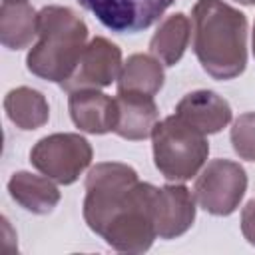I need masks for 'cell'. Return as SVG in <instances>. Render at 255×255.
I'll return each mask as SVG.
<instances>
[{"label":"cell","instance_id":"cell-1","mask_svg":"<svg viewBox=\"0 0 255 255\" xmlns=\"http://www.w3.org/2000/svg\"><path fill=\"white\" fill-rule=\"evenodd\" d=\"M193 52L207 76L233 80L247 66V18L223 0H197L191 8Z\"/></svg>","mask_w":255,"mask_h":255},{"label":"cell","instance_id":"cell-2","mask_svg":"<svg viewBox=\"0 0 255 255\" xmlns=\"http://www.w3.org/2000/svg\"><path fill=\"white\" fill-rule=\"evenodd\" d=\"M88 40L86 22L68 6L38 12V42L26 56L28 70L48 82L64 84L78 68Z\"/></svg>","mask_w":255,"mask_h":255},{"label":"cell","instance_id":"cell-3","mask_svg":"<svg viewBox=\"0 0 255 255\" xmlns=\"http://www.w3.org/2000/svg\"><path fill=\"white\" fill-rule=\"evenodd\" d=\"M151 143L157 171L173 183L195 177L209 155L207 135L175 114L155 124L151 131Z\"/></svg>","mask_w":255,"mask_h":255},{"label":"cell","instance_id":"cell-4","mask_svg":"<svg viewBox=\"0 0 255 255\" xmlns=\"http://www.w3.org/2000/svg\"><path fill=\"white\" fill-rule=\"evenodd\" d=\"M137 181V171L120 161H102L88 171L84 219L96 235L102 237L108 225L126 209Z\"/></svg>","mask_w":255,"mask_h":255},{"label":"cell","instance_id":"cell-5","mask_svg":"<svg viewBox=\"0 0 255 255\" xmlns=\"http://www.w3.org/2000/svg\"><path fill=\"white\" fill-rule=\"evenodd\" d=\"M153 193L155 185L139 181L128 207L110 223L102 239L122 253H143L151 247L155 233L153 221Z\"/></svg>","mask_w":255,"mask_h":255},{"label":"cell","instance_id":"cell-6","mask_svg":"<svg viewBox=\"0 0 255 255\" xmlns=\"http://www.w3.org/2000/svg\"><path fill=\"white\" fill-rule=\"evenodd\" d=\"M90 141L80 133H52L36 141L30 149L32 165L56 183H74L92 163Z\"/></svg>","mask_w":255,"mask_h":255},{"label":"cell","instance_id":"cell-7","mask_svg":"<svg viewBox=\"0 0 255 255\" xmlns=\"http://www.w3.org/2000/svg\"><path fill=\"white\" fill-rule=\"evenodd\" d=\"M247 191V173L243 165L231 159H211L197 173L193 195L199 207L211 215H231Z\"/></svg>","mask_w":255,"mask_h":255},{"label":"cell","instance_id":"cell-8","mask_svg":"<svg viewBox=\"0 0 255 255\" xmlns=\"http://www.w3.org/2000/svg\"><path fill=\"white\" fill-rule=\"evenodd\" d=\"M175 0H78L108 30L135 34L155 24Z\"/></svg>","mask_w":255,"mask_h":255},{"label":"cell","instance_id":"cell-9","mask_svg":"<svg viewBox=\"0 0 255 255\" xmlns=\"http://www.w3.org/2000/svg\"><path fill=\"white\" fill-rule=\"evenodd\" d=\"M122 66V50L108 38L96 36L86 44L76 72L60 84V88L68 94L76 90L106 88L112 82H118Z\"/></svg>","mask_w":255,"mask_h":255},{"label":"cell","instance_id":"cell-10","mask_svg":"<svg viewBox=\"0 0 255 255\" xmlns=\"http://www.w3.org/2000/svg\"><path fill=\"white\" fill-rule=\"evenodd\" d=\"M153 221L159 239L181 237L195 221V195L183 183L155 187Z\"/></svg>","mask_w":255,"mask_h":255},{"label":"cell","instance_id":"cell-11","mask_svg":"<svg viewBox=\"0 0 255 255\" xmlns=\"http://www.w3.org/2000/svg\"><path fill=\"white\" fill-rule=\"evenodd\" d=\"M70 118L76 128L86 133L102 135L114 131L118 122L116 98L102 94L100 90H76L68 98Z\"/></svg>","mask_w":255,"mask_h":255},{"label":"cell","instance_id":"cell-12","mask_svg":"<svg viewBox=\"0 0 255 255\" xmlns=\"http://www.w3.org/2000/svg\"><path fill=\"white\" fill-rule=\"evenodd\" d=\"M175 116L193 126L205 135L217 133L231 122V106L225 98L211 90H195L185 94L177 106Z\"/></svg>","mask_w":255,"mask_h":255},{"label":"cell","instance_id":"cell-13","mask_svg":"<svg viewBox=\"0 0 255 255\" xmlns=\"http://www.w3.org/2000/svg\"><path fill=\"white\" fill-rule=\"evenodd\" d=\"M118 122L114 133L124 139L139 141L151 135L155 124L159 122V112L153 102V96L137 92H118Z\"/></svg>","mask_w":255,"mask_h":255},{"label":"cell","instance_id":"cell-14","mask_svg":"<svg viewBox=\"0 0 255 255\" xmlns=\"http://www.w3.org/2000/svg\"><path fill=\"white\" fill-rule=\"evenodd\" d=\"M8 193L20 207L34 215L52 213L62 197L54 179L30 171H16L8 181Z\"/></svg>","mask_w":255,"mask_h":255},{"label":"cell","instance_id":"cell-15","mask_svg":"<svg viewBox=\"0 0 255 255\" xmlns=\"http://www.w3.org/2000/svg\"><path fill=\"white\" fill-rule=\"evenodd\" d=\"M189 36H191V22L183 12L165 16L149 40V52L163 66H175L185 54Z\"/></svg>","mask_w":255,"mask_h":255},{"label":"cell","instance_id":"cell-16","mask_svg":"<svg viewBox=\"0 0 255 255\" xmlns=\"http://www.w3.org/2000/svg\"><path fill=\"white\" fill-rule=\"evenodd\" d=\"M38 36V12L28 2H2L0 40L10 50L28 48Z\"/></svg>","mask_w":255,"mask_h":255},{"label":"cell","instance_id":"cell-17","mask_svg":"<svg viewBox=\"0 0 255 255\" xmlns=\"http://www.w3.org/2000/svg\"><path fill=\"white\" fill-rule=\"evenodd\" d=\"M163 66L151 54H131L118 76V92H137L155 96L163 88Z\"/></svg>","mask_w":255,"mask_h":255},{"label":"cell","instance_id":"cell-18","mask_svg":"<svg viewBox=\"0 0 255 255\" xmlns=\"http://www.w3.org/2000/svg\"><path fill=\"white\" fill-rule=\"evenodd\" d=\"M4 110L8 120L24 131L42 128L50 118V106L44 94L28 86L10 90L4 98Z\"/></svg>","mask_w":255,"mask_h":255},{"label":"cell","instance_id":"cell-19","mask_svg":"<svg viewBox=\"0 0 255 255\" xmlns=\"http://www.w3.org/2000/svg\"><path fill=\"white\" fill-rule=\"evenodd\" d=\"M231 145L233 151L247 161H255V112L241 114L231 128Z\"/></svg>","mask_w":255,"mask_h":255},{"label":"cell","instance_id":"cell-20","mask_svg":"<svg viewBox=\"0 0 255 255\" xmlns=\"http://www.w3.org/2000/svg\"><path fill=\"white\" fill-rule=\"evenodd\" d=\"M241 233L251 245H255V197L247 201L241 211Z\"/></svg>","mask_w":255,"mask_h":255},{"label":"cell","instance_id":"cell-21","mask_svg":"<svg viewBox=\"0 0 255 255\" xmlns=\"http://www.w3.org/2000/svg\"><path fill=\"white\" fill-rule=\"evenodd\" d=\"M253 56H255V24H253Z\"/></svg>","mask_w":255,"mask_h":255},{"label":"cell","instance_id":"cell-22","mask_svg":"<svg viewBox=\"0 0 255 255\" xmlns=\"http://www.w3.org/2000/svg\"><path fill=\"white\" fill-rule=\"evenodd\" d=\"M2 2H28V0H2Z\"/></svg>","mask_w":255,"mask_h":255},{"label":"cell","instance_id":"cell-23","mask_svg":"<svg viewBox=\"0 0 255 255\" xmlns=\"http://www.w3.org/2000/svg\"><path fill=\"white\" fill-rule=\"evenodd\" d=\"M251 4H255V0H245V6H251Z\"/></svg>","mask_w":255,"mask_h":255},{"label":"cell","instance_id":"cell-24","mask_svg":"<svg viewBox=\"0 0 255 255\" xmlns=\"http://www.w3.org/2000/svg\"><path fill=\"white\" fill-rule=\"evenodd\" d=\"M237 2H241V4H245V0H237Z\"/></svg>","mask_w":255,"mask_h":255}]
</instances>
